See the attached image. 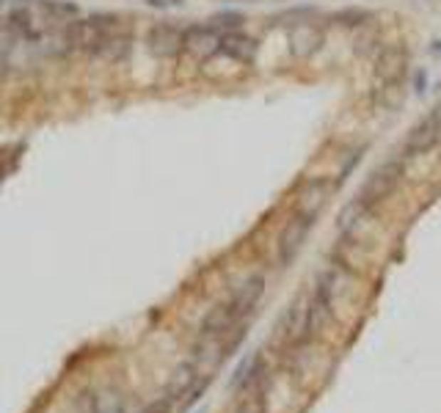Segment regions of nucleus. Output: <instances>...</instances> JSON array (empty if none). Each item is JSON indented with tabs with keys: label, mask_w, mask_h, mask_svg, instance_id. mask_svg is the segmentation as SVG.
I'll return each mask as SVG.
<instances>
[{
	"label": "nucleus",
	"mask_w": 441,
	"mask_h": 413,
	"mask_svg": "<svg viewBox=\"0 0 441 413\" xmlns=\"http://www.w3.org/2000/svg\"><path fill=\"white\" fill-rule=\"evenodd\" d=\"M196 380H199V364L196 361H185V364H180L177 372H174V377H171V386H168V397L177 402L180 397H188L193 392V386H196Z\"/></svg>",
	"instance_id": "nucleus-14"
},
{
	"label": "nucleus",
	"mask_w": 441,
	"mask_h": 413,
	"mask_svg": "<svg viewBox=\"0 0 441 413\" xmlns=\"http://www.w3.org/2000/svg\"><path fill=\"white\" fill-rule=\"evenodd\" d=\"M441 138V113H427L405 138V146H403V157H420L425 152H430L433 146L439 144Z\"/></svg>",
	"instance_id": "nucleus-6"
},
{
	"label": "nucleus",
	"mask_w": 441,
	"mask_h": 413,
	"mask_svg": "<svg viewBox=\"0 0 441 413\" xmlns=\"http://www.w3.org/2000/svg\"><path fill=\"white\" fill-rule=\"evenodd\" d=\"M262 295H265V276L262 273H254V276H249L240 287L232 292L229 300H224L232 314V320H234V325H240L256 309V303L262 300Z\"/></svg>",
	"instance_id": "nucleus-4"
},
{
	"label": "nucleus",
	"mask_w": 441,
	"mask_h": 413,
	"mask_svg": "<svg viewBox=\"0 0 441 413\" xmlns=\"http://www.w3.org/2000/svg\"><path fill=\"white\" fill-rule=\"evenodd\" d=\"M33 6L47 22H61L63 25V22L81 17V9L72 0H33Z\"/></svg>",
	"instance_id": "nucleus-13"
},
{
	"label": "nucleus",
	"mask_w": 441,
	"mask_h": 413,
	"mask_svg": "<svg viewBox=\"0 0 441 413\" xmlns=\"http://www.w3.org/2000/svg\"><path fill=\"white\" fill-rule=\"evenodd\" d=\"M256 50H259V44H256L254 36L243 33V31H232V33L221 36V44H218L215 56H224V58H229L234 63H251Z\"/></svg>",
	"instance_id": "nucleus-9"
},
{
	"label": "nucleus",
	"mask_w": 441,
	"mask_h": 413,
	"mask_svg": "<svg viewBox=\"0 0 441 413\" xmlns=\"http://www.w3.org/2000/svg\"><path fill=\"white\" fill-rule=\"evenodd\" d=\"M259 375H262V355H251L237 367L234 377H232V389H237V392L249 389L254 380H259Z\"/></svg>",
	"instance_id": "nucleus-15"
},
{
	"label": "nucleus",
	"mask_w": 441,
	"mask_h": 413,
	"mask_svg": "<svg viewBox=\"0 0 441 413\" xmlns=\"http://www.w3.org/2000/svg\"><path fill=\"white\" fill-rule=\"evenodd\" d=\"M405 66H408V53L403 44H383L380 56L375 58V75L383 85H400L405 78Z\"/></svg>",
	"instance_id": "nucleus-8"
},
{
	"label": "nucleus",
	"mask_w": 441,
	"mask_h": 413,
	"mask_svg": "<svg viewBox=\"0 0 441 413\" xmlns=\"http://www.w3.org/2000/svg\"><path fill=\"white\" fill-rule=\"evenodd\" d=\"M317 11L312 6H303V9H290V11H281L274 17V25H284V28H295V25H303V22H312Z\"/></svg>",
	"instance_id": "nucleus-18"
},
{
	"label": "nucleus",
	"mask_w": 441,
	"mask_h": 413,
	"mask_svg": "<svg viewBox=\"0 0 441 413\" xmlns=\"http://www.w3.org/2000/svg\"><path fill=\"white\" fill-rule=\"evenodd\" d=\"M320 44H323V28L315 22H303V25L290 28V47L298 58H309Z\"/></svg>",
	"instance_id": "nucleus-11"
},
{
	"label": "nucleus",
	"mask_w": 441,
	"mask_h": 413,
	"mask_svg": "<svg viewBox=\"0 0 441 413\" xmlns=\"http://www.w3.org/2000/svg\"><path fill=\"white\" fill-rule=\"evenodd\" d=\"M328 193H331V185H328L323 177L309 179L306 185L301 187V193H298V212L306 215V218H312V221H317V215L323 212V206L328 202Z\"/></svg>",
	"instance_id": "nucleus-10"
},
{
	"label": "nucleus",
	"mask_w": 441,
	"mask_h": 413,
	"mask_svg": "<svg viewBox=\"0 0 441 413\" xmlns=\"http://www.w3.org/2000/svg\"><path fill=\"white\" fill-rule=\"evenodd\" d=\"M430 53H436V56H441V41H433V44H430Z\"/></svg>",
	"instance_id": "nucleus-24"
},
{
	"label": "nucleus",
	"mask_w": 441,
	"mask_h": 413,
	"mask_svg": "<svg viewBox=\"0 0 441 413\" xmlns=\"http://www.w3.org/2000/svg\"><path fill=\"white\" fill-rule=\"evenodd\" d=\"M218 44H221V33L212 28L210 22H193L185 25V39H182V53H188L193 58L204 61L218 53Z\"/></svg>",
	"instance_id": "nucleus-7"
},
{
	"label": "nucleus",
	"mask_w": 441,
	"mask_h": 413,
	"mask_svg": "<svg viewBox=\"0 0 441 413\" xmlns=\"http://www.w3.org/2000/svg\"><path fill=\"white\" fill-rule=\"evenodd\" d=\"M171 408H174V399H171V397L166 394V397H157V399H152V402H149V405L141 413H171Z\"/></svg>",
	"instance_id": "nucleus-20"
},
{
	"label": "nucleus",
	"mask_w": 441,
	"mask_h": 413,
	"mask_svg": "<svg viewBox=\"0 0 441 413\" xmlns=\"http://www.w3.org/2000/svg\"><path fill=\"white\" fill-rule=\"evenodd\" d=\"M312 226H315V221L306 218V215H301V212H295L293 218L287 221V226H284L281 237H279V265L281 268H287V265L295 262V256L301 253V248L306 243Z\"/></svg>",
	"instance_id": "nucleus-5"
},
{
	"label": "nucleus",
	"mask_w": 441,
	"mask_h": 413,
	"mask_svg": "<svg viewBox=\"0 0 441 413\" xmlns=\"http://www.w3.org/2000/svg\"><path fill=\"white\" fill-rule=\"evenodd\" d=\"M182 39H185V25L174 20L155 22L147 33V53L157 61H171L182 56Z\"/></svg>",
	"instance_id": "nucleus-3"
},
{
	"label": "nucleus",
	"mask_w": 441,
	"mask_h": 413,
	"mask_svg": "<svg viewBox=\"0 0 441 413\" xmlns=\"http://www.w3.org/2000/svg\"><path fill=\"white\" fill-rule=\"evenodd\" d=\"M14 31H9L6 25H0V78H3V69H6V56H9V50H11V44H14Z\"/></svg>",
	"instance_id": "nucleus-19"
},
{
	"label": "nucleus",
	"mask_w": 441,
	"mask_h": 413,
	"mask_svg": "<svg viewBox=\"0 0 441 413\" xmlns=\"http://www.w3.org/2000/svg\"><path fill=\"white\" fill-rule=\"evenodd\" d=\"M88 413H127L125 397L116 386H105L88 397Z\"/></svg>",
	"instance_id": "nucleus-12"
},
{
	"label": "nucleus",
	"mask_w": 441,
	"mask_h": 413,
	"mask_svg": "<svg viewBox=\"0 0 441 413\" xmlns=\"http://www.w3.org/2000/svg\"><path fill=\"white\" fill-rule=\"evenodd\" d=\"M127 25L119 14L110 11H97L88 17H75L63 22L61 33L72 56H88V58H103L110 41L119 33H125Z\"/></svg>",
	"instance_id": "nucleus-1"
},
{
	"label": "nucleus",
	"mask_w": 441,
	"mask_h": 413,
	"mask_svg": "<svg viewBox=\"0 0 441 413\" xmlns=\"http://www.w3.org/2000/svg\"><path fill=\"white\" fill-rule=\"evenodd\" d=\"M149 9H174V6H182V0H144Z\"/></svg>",
	"instance_id": "nucleus-22"
},
{
	"label": "nucleus",
	"mask_w": 441,
	"mask_h": 413,
	"mask_svg": "<svg viewBox=\"0 0 441 413\" xmlns=\"http://www.w3.org/2000/svg\"><path fill=\"white\" fill-rule=\"evenodd\" d=\"M400 179H403V157H392V160L380 163L378 168L367 177V182L358 190L356 202L364 206L367 212L375 209L383 199H389V196L395 193V187L400 185Z\"/></svg>",
	"instance_id": "nucleus-2"
},
{
	"label": "nucleus",
	"mask_w": 441,
	"mask_h": 413,
	"mask_svg": "<svg viewBox=\"0 0 441 413\" xmlns=\"http://www.w3.org/2000/svg\"><path fill=\"white\" fill-rule=\"evenodd\" d=\"M237 413H265V397L259 394L256 399H249V402H243V408Z\"/></svg>",
	"instance_id": "nucleus-21"
},
{
	"label": "nucleus",
	"mask_w": 441,
	"mask_h": 413,
	"mask_svg": "<svg viewBox=\"0 0 441 413\" xmlns=\"http://www.w3.org/2000/svg\"><path fill=\"white\" fill-rule=\"evenodd\" d=\"M417 94H425V75H417Z\"/></svg>",
	"instance_id": "nucleus-23"
},
{
	"label": "nucleus",
	"mask_w": 441,
	"mask_h": 413,
	"mask_svg": "<svg viewBox=\"0 0 441 413\" xmlns=\"http://www.w3.org/2000/svg\"><path fill=\"white\" fill-rule=\"evenodd\" d=\"M224 36V33H232V31H243V22L246 17L240 14V11H218V14H212L210 20H207Z\"/></svg>",
	"instance_id": "nucleus-17"
},
{
	"label": "nucleus",
	"mask_w": 441,
	"mask_h": 413,
	"mask_svg": "<svg viewBox=\"0 0 441 413\" xmlns=\"http://www.w3.org/2000/svg\"><path fill=\"white\" fill-rule=\"evenodd\" d=\"M370 20H373V14L367 9H353V6L328 17V22H334L339 28H361V25H370Z\"/></svg>",
	"instance_id": "nucleus-16"
}]
</instances>
